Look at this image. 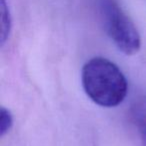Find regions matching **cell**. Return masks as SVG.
Here are the masks:
<instances>
[{"label": "cell", "mask_w": 146, "mask_h": 146, "mask_svg": "<svg viewBox=\"0 0 146 146\" xmlns=\"http://www.w3.org/2000/svg\"><path fill=\"white\" fill-rule=\"evenodd\" d=\"M82 87L86 95L101 107H116L128 92V82L120 68L104 57H94L83 65Z\"/></svg>", "instance_id": "obj_1"}, {"label": "cell", "mask_w": 146, "mask_h": 146, "mask_svg": "<svg viewBox=\"0 0 146 146\" xmlns=\"http://www.w3.org/2000/svg\"><path fill=\"white\" fill-rule=\"evenodd\" d=\"M95 2L104 29L116 47L125 55L136 54L141 47L140 34L117 0H95Z\"/></svg>", "instance_id": "obj_2"}, {"label": "cell", "mask_w": 146, "mask_h": 146, "mask_svg": "<svg viewBox=\"0 0 146 146\" xmlns=\"http://www.w3.org/2000/svg\"><path fill=\"white\" fill-rule=\"evenodd\" d=\"M130 122L137 133L140 146H146V104L137 102L131 106L129 112Z\"/></svg>", "instance_id": "obj_3"}, {"label": "cell", "mask_w": 146, "mask_h": 146, "mask_svg": "<svg viewBox=\"0 0 146 146\" xmlns=\"http://www.w3.org/2000/svg\"><path fill=\"white\" fill-rule=\"evenodd\" d=\"M12 30V14L7 0H0V44L8 41Z\"/></svg>", "instance_id": "obj_4"}, {"label": "cell", "mask_w": 146, "mask_h": 146, "mask_svg": "<svg viewBox=\"0 0 146 146\" xmlns=\"http://www.w3.org/2000/svg\"><path fill=\"white\" fill-rule=\"evenodd\" d=\"M13 126V115L4 106L0 108V137L3 138Z\"/></svg>", "instance_id": "obj_5"}]
</instances>
